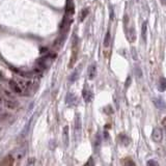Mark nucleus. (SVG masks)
<instances>
[{
    "instance_id": "21",
    "label": "nucleus",
    "mask_w": 166,
    "mask_h": 166,
    "mask_svg": "<svg viewBox=\"0 0 166 166\" xmlns=\"http://www.w3.org/2000/svg\"><path fill=\"white\" fill-rule=\"evenodd\" d=\"M147 165H158V163L156 161H154V160H149L147 162Z\"/></svg>"
},
{
    "instance_id": "20",
    "label": "nucleus",
    "mask_w": 166,
    "mask_h": 166,
    "mask_svg": "<svg viewBox=\"0 0 166 166\" xmlns=\"http://www.w3.org/2000/svg\"><path fill=\"white\" fill-rule=\"evenodd\" d=\"M125 164H126V165H135V163L131 161L130 158H127V160L125 161Z\"/></svg>"
},
{
    "instance_id": "8",
    "label": "nucleus",
    "mask_w": 166,
    "mask_h": 166,
    "mask_svg": "<svg viewBox=\"0 0 166 166\" xmlns=\"http://www.w3.org/2000/svg\"><path fill=\"white\" fill-rule=\"evenodd\" d=\"M3 104L9 109H16L18 107V103L15 101V99H3Z\"/></svg>"
},
{
    "instance_id": "1",
    "label": "nucleus",
    "mask_w": 166,
    "mask_h": 166,
    "mask_svg": "<svg viewBox=\"0 0 166 166\" xmlns=\"http://www.w3.org/2000/svg\"><path fill=\"white\" fill-rule=\"evenodd\" d=\"M9 87H11L12 92H14L17 96H25V92H24L23 88L21 87V85L19 84L18 81L15 80H9Z\"/></svg>"
},
{
    "instance_id": "9",
    "label": "nucleus",
    "mask_w": 166,
    "mask_h": 166,
    "mask_svg": "<svg viewBox=\"0 0 166 166\" xmlns=\"http://www.w3.org/2000/svg\"><path fill=\"white\" fill-rule=\"evenodd\" d=\"M153 102L154 104H155V106L157 107L159 110L161 111H166V105H165V102H164L162 99L160 98H154L153 99Z\"/></svg>"
},
{
    "instance_id": "19",
    "label": "nucleus",
    "mask_w": 166,
    "mask_h": 166,
    "mask_svg": "<svg viewBox=\"0 0 166 166\" xmlns=\"http://www.w3.org/2000/svg\"><path fill=\"white\" fill-rule=\"evenodd\" d=\"M88 13H89V9H88V7L82 9V12H81V14H80V20H81V21H83V20H84V18L88 15Z\"/></svg>"
},
{
    "instance_id": "24",
    "label": "nucleus",
    "mask_w": 166,
    "mask_h": 166,
    "mask_svg": "<svg viewBox=\"0 0 166 166\" xmlns=\"http://www.w3.org/2000/svg\"><path fill=\"white\" fill-rule=\"evenodd\" d=\"M92 158H90L89 162H87V163H86V165H89V164H92V165H94V162H92Z\"/></svg>"
},
{
    "instance_id": "12",
    "label": "nucleus",
    "mask_w": 166,
    "mask_h": 166,
    "mask_svg": "<svg viewBox=\"0 0 166 166\" xmlns=\"http://www.w3.org/2000/svg\"><path fill=\"white\" fill-rule=\"evenodd\" d=\"M117 140H118V142L121 143V145H123V147L129 145V141H130L126 134H121L118 137H117Z\"/></svg>"
},
{
    "instance_id": "7",
    "label": "nucleus",
    "mask_w": 166,
    "mask_h": 166,
    "mask_svg": "<svg viewBox=\"0 0 166 166\" xmlns=\"http://www.w3.org/2000/svg\"><path fill=\"white\" fill-rule=\"evenodd\" d=\"M66 103L69 105V106H76L78 104V99L76 98L75 95H73L72 92H69L66 97Z\"/></svg>"
},
{
    "instance_id": "4",
    "label": "nucleus",
    "mask_w": 166,
    "mask_h": 166,
    "mask_svg": "<svg viewBox=\"0 0 166 166\" xmlns=\"http://www.w3.org/2000/svg\"><path fill=\"white\" fill-rule=\"evenodd\" d=\"M26 149H27L26 145H22L21 147H19V149L15 152V154H14V158H15L16 160H18V161H21V160L25 157Z\"/></svg>"
},
{
    "instance_id": "6",
    "label": "nucleus",
    "mask_w": 166,
    "mask_h": 166,
    "mask_svg": "<svg viewBox=\"0 0 166 166\" xmlns=\"http://www.w3.org/2000/svg\"><path fill=\"white\" fill-rule=\"evenodd\" d=\"M75 12V6L73 0H66V17L71 18Z\"/></svg>"
},
{
    "instance_id": "23",
    "label": "nucleus",
    "mask_w": 166,
    "mask_h": 166,
    "mask_svg": "<svg viewBox=\"0 0 166 166\" xmlns=\"http://www.w3.org/2000/svg\"><path fill=\"white\" fill-rule=\"evenodd\" d=\"M130 83H131V77L129 76V77H128V82L126 81V87H129V85H130Z\"/></svg>"
},
{
    "instance_id": "25",
    "label": "nucleus",
    "mask_w": 166,
    "mask_h": 166,
    "mask_svg": "<svg viewBox=\"0 0 166 166\" xmlns=\"http://www.w3.org/2000/svg\"><path fill=\"white\" fill-rule=\"evenodd\" d=\"M163 126H164V129H165V131H166V118L163 121Z\"/></svg>"
},
{
    "instance_id": "18",
    "label": "nucleus",
    "mask_w": 166,
    "mask_h": 166,
    "mask_svg": "<svg viewBox=\"0 0 166 166\" xmlns=\"http://www.w3.org/2000/svg\"><path fill=\"white\" fill-rule=\"evenodd\" d=\"M100 145H101V137H100V135L98 134L96 136V141H95V149H96V152H99Z\"/></svg>"
},
{
    "instance_id": "5",
    "label": "nucleus",
    "mask_w": 166,
    "mask_h": 166,
    "mask_svg": "<svg viewBox=\"0 0 166 166\" xmlns=\"http://www.w3.org/2000/svg\"><path fill=\"white\" fill-rule=\"evenodd\" d=\"M75 135H76V138L80 139V136H81V117H80V114H77L76 118H75Z\"/></svg>"
},
{
    "instance_id": "14",
    "label": "nucleus",
    "mask_w": 166,
    "mask_h": 166,
    "mask_svg": "<svg viewBox=\"0 0 166 166\" xmlns=\"http://www.w3.org/2000/svg\"><path fill=\"white\" fill-rule=\"evenodd\" d=\"M158 89L160 92H165L166 89V79L164 77H161L159 80V85H158Z\"/></svg>"
},
{
    "instance_id": "17",
    "label": "nucleus",
    "mask_w": 166,
    "mask_h": 166,
    "mask_svg": "<svg viewBox=\"0 0 166 166\" xmlns=\"http://www.w3.org/2000/svg\"><path fill=\"white\" fill-rule=\"evenodd\" d=\"M110 38H111V33H110V30H108L106 33V36H105V40H104L105 47H108V46L110 45Z\"/></svg>"
},
{
    "instance_id": "10",
    "label": "nucleus",
    "mask_w": 166,
    "mask_h": 166,
    "mask_svg": "<svg viewBox=\"0 0 166 166\" xmlns=\"http://www.w3.org/2000/svg\"><path fill=\"white\" fill-rule=\"evenodd\" d=\"M127 40L130 42V43H134L136 40V32H135V29L133 27H131L130 29L127 30Z\"/></svg>"
},
{
    "instance_id": "2",
    "label": "nucleus",
    "mask_w": 166,
    "mask_h": 166,
    "mask_svg": "<svg viewBox=\"0 0 166 166\" xmlns=\"http://www.w3.org/2000/svg\"><path fill=\"white\" fill-rule=\"evenodd\" d=\"M152 139L154 142L160 143L163 139V131L161 128H155L152 132Z\"/></svg>"
},
{
    "instance_id": "15",
    "label": "nucleus",
    "mask_w": 166,
    "mask_h": 166,
    "mask_svg": "<svg viewBox=\"0 0 166 166\" xmlns=\"http://www.w3.org/2000/svg\"><path fill=\"white\" fill-rule=\"evenodd\" d=\"M147 22H144L141 27V38L144 42H147Z\"/></svg>"
},
{
    "instance_id": "22",
    "label": "nucleus",
    "mask_w": 166,
    "mask_h": 166,
    "mask_svg": "<svg viewBox=\"0 0 166 166\" xmlns=\"http://www.w3.org/2000/svg\"><path fill=\"white\" fill-rule=\"evenodd\" d=\"M34 162H35L34 158H29V160H28V164H34Z\"/></svg>"
},
{
    "instance_id": "3",
    "label": "nucleus",
    "mask_w": 166,
    "mask_h": 166,
    "mask_svg": "<svg viewBox=\"0 0 166 166\" xmlns=\"http://www.w3.org/2000/svg\"><path fill=\"white\" fill-rule=\"evenodd\" d=\"M82 97H83V99H84V101H85L86 103H89L92 101V99H94V94L92 92V90L89 89L88 86H85V87L83 88Z\"/></svg>"
},
{
    "instance_id": "16",
    "label": "nucleus",
    "mask_w": 166,
    "mask_h": 166,
    "mask_svg": "<svg viewBox=\"0 0 166 166\" xmlns=\"http://www.w3.org/2000/svg\"><path fill=\"white\" fill-rule=\"evenodd\" d=\"M80 72H81V68H78V70H76L72 75H71V77H70V81H71V82H74L75 80H77V79H78Z\"/></svg>"
},
{
    "instance_id": "13",
    "label": "nucleus",
    "mask_w": 166,
    "mask_h": 166,
    "mask_svg": "<svg viewBox=\"0 0 166 166\" xmlns=\"http://www.w3.org/2000/svg\"><path fill=\"white\" fill-rule=\"evenodd\" d=\"M62 138H64V147L69 145V127L66 126L64 128V132H62Z\"/></svg>"
},
{
    "instance_id": "11",
    "label": "nucleus",
    "mask_w": 166,
    "mask_h": 166,
    "mask_svg": "<svg viewBox=\"0 0 166 166\" xmlns=\"http://www.w3.org/2000/svg\"><path fill=\"white\" fill-rule=\"evenodd\" d=\"M96 76H97V64H92L88 68V79L92 80V79L96 78Z\"/></svg>"
}]
</instances>
